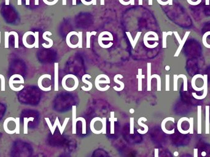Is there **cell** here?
Instances as JSON below:
<instances>
[{
    "mask_svg": "<svg viewBox=\"0 0 210 157\" xmlns=\"http://www.w3.org/2000/svg\"><path fill=\"white\" fill-rule=\"evenodd\" d=\"M177 128L180 133L186 134L190 132V120L189 118L182 117L178 120Z\"/></svg>",
    "mask_w": 210,
    "mask_h": 157,
    "instance_id": "obj_1",
    "label": "cell"
},
{
    "mask_svg": "<svg viewBox=\"0 0 210 157\" xmlns=\"http://www.w3.org/2000/svg\"><path fill=\"white\" fill-rule=\"evenodd\" d=\"M190 33H191L190 32H187L185 33V34H184V36L183 37L182 39H181V38L180 36V35H179V34H178V33L177 32H173V34H175V36L176 37V39L178 40L179 44H180L179 47L177 49L175 55H174V56H175V57H177L179 56V55H180V52L181 51V50H182V47L184 46V44H185L186 40H187V38L189 36V35Z\"/></svg>",
    "mask_w": 210,
    "mask_h": 157,
    "instance_id": "obj_2",
    "label": "cell"
},
{
    "mask_svg": "<svg viewBox=\"0 0 210 157\" xmlns=\"http://www.w3.org/2000/svg\"><path fill=\"white\" fill-rule=\"evenodd\" d=\"M151 63H147V90L151 91V80L152 78H157L158 77V74H155L151 75Z\"/></svg>",
    "mask_w": 210,
    "mask_h": 157,
    "instance_id": "obj_3",
    "label": "cell"
},
{
    "mask_svg": "<svg viewBox=\"0 0 210 157\" xmlns=\"http://www.w3.org/2000/svg\"><path fill=\"white\" fill-rule=\"evenodd\" d=\"M105 32H103L98 36V42L100 47H101L102 45H103V42L104 40H105V41H110V40L112 41V40H113V36H112V34L110 32H108V33L106 35V37H105Z\"/></svg>",
    "mask_w": 210,
    "mask_h": 157,
    "instance_id": "obj_4",
    "label": "cell"
},
{
    "mask_svg": "<svg viewBox=\"0 0 210 157\" xmlns=\"http://www.w3.org/2000/svg\"><path fill=\"white\" fill-rule=\"evenodd\" d=\"M203 76H204V79H205V85H204V87L203 89V94L201 96H198L196 93H192L193 97L194 98H196V99H203L204 98H205L208 94V75L204 74Z\"/></svg>",
    "mask_w": 210,
    "mask_h": 157,
    "instance_id": "obj_5",
    "label": "cell"
},
{
    "mask_svg": "<svg viewBox=\"0 0 210 157\" xmlns=\"http://www.w3.org/2000/svg\"><path fill=\"white\" fill-rule=\"evenodd\" d=\"M45 78H48L49 80H51V75L49 74H43L41 76L39 79H38V87L39 88L43 90V91H45V92H48V91H50L51 90V86H49V87L46 88V87H44L43 86V84H42V82H43V80Z\"/></svg>",
    "mask_w": 210,
    "mask_h": 157,
    "instance_id": "obj_6",
    "label": "cell"
},
{
    "mask_svg": "<svg viewBox=\"0 0 210 157\" xmlns=\"http://www.w3.org/2000/svg\"><path fill=\"white\" fill-rule=\"evenodd\" d=\"M197 133L202 134V106H197Z\"/></svg>",
    "mask_w": 210,
    "mask_h": 157,
    "instance_id": "obj_7",
    "label": "cell"
},
{
    "mask_svg": "<svg viewBox=\"0 0 210 157\" xmlns=\"http://www.w3.org/2000/svg\"><path fill=\"white\" fill-rule=\"evenodd\" d=\"M96 121H100L101 123H103V119L100 118V117H95L92 120V121H90V128L92 132L96 134H99L100 133H103V129L102 128L100 131H97L94 128V123L96 122Z\"/></svg>",
    "mask_w": 210,
    "mask_h": 157,
    "instance_id": "obj_8",
    "label": "cell"
},
{
    "mask_svg": "<svg viewBox=\"0 0 210 157\" xmlns=\"http://www.w3.org/2000/svg\"><path fill=\"white\" fill-rule=\"evenodd\" d=\"M52 34V33L50 32H44L43 33V39L44 40H47V41H48V43H49V44H46L45 43H43L42 44V45L44 48L49 49V48H50V47H52V45L54 44V42H53L52 39H51L47 37V35H49V36H51Z\"/></svg>",
    "mask_w": 210,
    "mask_h": 157,
    "instance_id": "obj_9",
    "label": "cell"
},
{
    "mask_svg": "<svg viewBox=\"0 0 210 157\" xmlns=\"http://www.w3.org/2000/svg\"><path fill=\"white\" fill-rule=\"evenodd\" d=\"M10 121H14V123H15V121H16V119H15L13 117H8L6 120H5L4 121V123H3V128H4V131H6V133H7L8 134H9L16 133V131H15V129L14 130H12V131H11V130H9L8 129V122H9Z\"/></svg>",
    "mask_w": 210,
    "mask_h": 157,
    "instance_id": "obj_10",
    "label": "cell"
},
{
    "mask_svg": "<svg viewBox=\"0 0 210 157\" xmlns=\"http://www.w3.org/2000/svg\"><path fill=\"white\" fill-rule=\"evenodd\" d=\"M118 78L123 79V76H122V75L121 74H116L115 75V76H114V82L116 83H117V84H119L120 87L119 88H118L117 87H116V86H115V87H113V88L116 91H122V90H124V88L125 87V84H124V82H121V81H119L118 80Z\"/></svg>",
    "mask_w": 210,
    "mask_h": 157,
    "instance_id": "obj_11",
    "label": "cell"
},
{
    "mask_svg": "<svg viewBox=\"0 0 210 157\" xmlns=\"http://www.w3.org/2000/svg\"><path fill=\"white\" fill-rule=\"evenodd\" d=\"M29 35H32V36H34V33H33L32 32H27L23 34V38H22V42H23V44L24 45L25 47H26L27 48H28V49H32V48L34 47L35 45H34V44H29L27 42V38L29 36Z\"/></svg>",
    "mask_w": 210,
    "mask_h": 157,
    "instance_id": "obj_12",
    "label": "cell"
},
{
    "mask_svg": "<svg viewBox=\"0 0 210 157\" xmlns=\"http://www.w3.org/2000/svg\"><path fill=\"white\" fill-rule=\"evenodd\" d=\"M205 133H209V106H205Z\"/></svg>",
    "mask_w": 210,
    "mask_h": 157,
    "instance_id": "obj_13",
    "label": "cell"
},
{
    "mask_svg": "<svg viewBox=\"0 0 210 157\" xmlns=\"http://www.w3.org/2000/svg\"><path fill=\"white\" fill-rule=\"evenodd\" d=\"M54 73H55V85L54 90L57 92L59 90V63L54 64Z\"/></svg>",
    "mask_w": 210,
    "mask_h": 157,
    "instance_id": "obj_14",
    "label": "cell"
},
{
    "mask_svg": "<svg viewBox=\"0 0 210 157\" xmlns=\"http://www.w3.org/2000/svg\"><path fill=\"white\" fill-rule=\"evenodd\" d=\"M147 120V119L145 118V117H141V118H140L139 119H138V124L140 126H143V127L145 128V130L144 131H142L141 130H137L138 132L140 134H146V133H147L148 130H149V128H148L147 125H145V124L142 123V121H146Z\"/></svg>",
    "mask_w": 210,
    "mask_h": 157,
    "instance_id": "obj_15",
    "label": "cell"
},
{
    "mask_svg": "<svg viewBox=\"0 0 210 157\" xmlns=\"http://www.w3.org/2000/svg\"><path fill=\"white\" fill-rule=\"evenodd\" d=\"M109 120L110 121V129H111V131L110 133L111 134H114L115 131H114V122L115 121H117V119L115 118V115H114V112H111L110 113V117L109 119Z\"/></svg>",
    "mask_w": 210,
    "mask_h": 157,
    "instance_id": "obj_16",
    "label": "cell"
},
{
    "mask_svg": "<svg viewBox=\"0 0 210 157\" xmlns=\"http://www.w3.org/2000/svg\"><path fill=\"white\" fill-rule=\"evenodd\" d=\"M88 74H85L83 75V77H82V81H83V82L88 85V87H87V88L85 87H84V86L81 87V89L84 91H85V92H88V91L91 90L92 88V87H93V85H92V82H89V81H88L87 80H86V78H87V77Z\"/></svg>",
    "mask_w": 210,
    "mask_h": 157,
    "instance_id": "obj_17",
    "label": "cell"
},
{
    "mask_svg": "<svg viewBox=\"0 0 210 157\" xmlns=\"http://www.w3.org/2000/svg\"><path fill=\"white\" fill-rule=\"evenodd\" d=\"M72 112H73V128H72V133L73 134H76V106H72Z\"/></svg>",
    "mask_w": 210,
    "mask_h": 157,
    "instance_id": "obj_18",
    "label": "cell"
},
{
    "mask_svg": "<svg viewBox=\"0 0 210 157\" xmlns=\"http://www.w3.org/2000/svg\"><path fill=\"white\" fill-rule=\"evenodd\" d=\"M138 74L136 75V78L138 80V91L141 92L142 91V79L145 77V75L142 74V69H138Z\"/></svg>",
    "mask_w": 210,
    "mask_h": 157,
    "instance_id": "obj_19",
    "label": "cell"
},
{
    "mask_svg": "<svg viewBox=\"0 0 210 157\" xmlns=\"http://www.w3.org/2000/svg\"><path fill=\"white\" fill-rule=\"evenodd\" d=\"M69 120H70V118H66V119H65V121H64V122H63V125H62V126H61V125H60V121H59V118H58V117H56L55 121H56V122H57V126L59 127V131H60V132L61 134H63V131H64V130H65V128H66V126L67 125V123H68V122Z\"/></svg>",
    "mask_w": 210,
    "mask_h": 157,
    "instance_id": "obj_20",
    "label": "cell"
},
{
    "mask_svg": "<svg viewBox=\"0 0 210 157\" xmlns=\"http://www.w3.org/2000/svg\"><path fill=\"white\" fill-rule=\"evenodd\" d=\"M34 120L33 117H24L23 118V133L27 134L28 133V123L29 121H33Z\"/></svg>",
    "mask_w": 210,
    "mask_h": 157,
    "instance_id": "obj_21",
    "label": "cell"
},
{
    "mask_svg": "<svg viewBox=\"0 0 210 157\" xmlns=\"http://www.w3.org/2000/svg\"><path fill=\"white\" fill-rule=\"evenodd\" d=\"M96 34V32H87L86 33V47L89 49L90 48V38L92 35H95Z\"/></svg>",
    "mask_w": 210,
    "mask_h": 157,
    "instance_id": "obj_22",
    "label": "cell"
},
{
    "mask_svg": "<svg viewBox=\"0 0 210 157\" xmlns=\"http://www.w3.org/2000/svg\"><path fill=\"white\" fill-rule=\"evenodd\" d=\"M162 39H163V48H167V38L169 35H172L173 34V32H163L162 33Z\"/></svg>",
    "mask_w": 210,
    "mask_h": 157,
    "instance_id": "obj_23",
    "label": "cell"
},
{
    "mask_svg": "<svg viewBox=\"0 0 210 157\" xmlns=\"http://www.w3.org/2000/svg\"><path fill=\"white\" fill-rule=\"evenodd\" d=\"M152 41V40H156V41H157V40H158V35H157V36H155L154 37H149V34H148V32H147L145 34V36H144V38H143V42L145 43V42H148V41Z\"/></svg>",
    "mask_w": 210,
    "mask_h": 157,
    "instance_id": "obj_24",
    "label": "cell"
},
{
    "mask_svg": "<svg viewBox=\"0 0 210 157\" xmlns=\"http://www.w3.org/2000/svg\"><path fill=\"white\" fill-rule=\"evenodd\" d=\"M9 35H14V47L19 48V34L15 32H9Z\"/></svg>",
    "mask_w": 210,
    "mask_h": 157,
    "instance_id": "obj_25",
    "label": "cell"
},
{
    "mask_svg": "<svg viewBox=\"0 0 210 157\" xmlns=\"http://www.w3.org/2000/svg\"><path fill=\"white\" fill-rule=\"evenodd\" d=\"M178 76L180 78H181L183 79L184 81V91L186 92V91H187V78L186 77V75L185 74H181L180 75H178Z\"/></svg>",
    "mask_w": 210,
    "mask_h": 157,
    "instance_id": "obj_26",
    "label": "cell"
},
{
    "mask_svg": "<svg viewBox=\"0 0 210 157\" xmlns=\"http://www.w3.org/2000/svg\"><path fill=\"white\" fill-rule=\"evenodd\" d=\"M78 121H81L82 123H83V134H85L87 133V131H86V128H87V126H86V121H85V119L83 117H78L76 119V122H78Z\"/></svg>",
    "mask_w": 210,
    "mask_h": 157,
    "instance_id": "obj_27",
    "label": "cell"
},
{
    "mask_svg": "<svg viewBox=\"0 0 210 157\" xmlns=\"http://www.w3.org/2000/svg\"><path fill=\"white\" fill-rule=\"evenodd\" d=\"M178 76L177 74H174L173 75V90L175 92L178 91Z\"/></svg>",
    "mask_w": 210,
    "mask_h": 157,
    "instance_id": "obj_28",
    "label": "cell"
},
{
    "mask_svg": "<svg viewBox=\"0 0 210 157\" xmlns=\"http://www.w3.org/2000/svg\"><path fill=\"white\" fill-rule=\"evenodd\" d=\"M9 32H4V48H9Z\"/></svg>",
    "mask_w": 210,
    "mask_h": 157,
    "instance_id": "obj_29",
    "label": "cell"
},
{
    "mask_svg": "<svg viewBox=\"0 0 210 157\" xmlns=\"http://www.w3.org/2000/svg\"><path fill=\"white\" fill-rule=\"evenodd\" d=\"M33 36L34 38V44L35 45L34 47L39 48V32H36Z\"/></svg>",
    "mask_w": 210,
    "mask_h": 157,
    "instance_id": "obj_30",
    "label": "cell"
},
{
    "mask_svg": "<svg viewBox=\"0 0 210 157\" xmlns=\"http://www.w3.org/2000/svg\"><path fill=\"white\" fill-rule=\"evenodd\" d=\"M126 34H127V36H128V38H129V40H130V44H131V45H132V48L133 49H135V46H136V43H135V41H134V39H133V38H132V34H130V32H126Z\"/></svg>",
    "mask_w": 210,
    "mask_h": 157,
    "instance_id": "obj_31",
    "label": "cell"
},
{
    "mask_svg": "<svg viewBox=\"0 0 210 157\" xmlns=\"http://www.w3.org/2000/svg\"><path fill=\"white\" fill-rule=\"evenodd\" d=\"M134 121L135 119L134 117L130 119V133L132 134L134 133Z\"/></svg>",
    "mask_w": 210,
    "mask_h": 157,
    "instance_id": "obj_32",
    "label": "cell"
},
{
    "mask_svg": "<svg viewBox=\"0 0 210 157\" xmlns=\"http://www.w3.org/2000/svg\"><path fill=\"white\" fill-rule=\"evenodd\" d=\"M170 75L169 74H167L166 75V79H165V80H166V84H165V90L167 91V92H168V91H170Z\"/></svg>",
    "mask_w": 210,
    "mask_h": 157,
    "instance_id": "obj_33",
    "label": "cell"
},
{
    "mask_svg": "<svg viewBox=\"0 0 210 157\" xmlns=\"http://www.w3.org/2000/svg\"><path fill=\"white\" fill-rule=\"evenodd\" d=\"M16 121H15V131H16V134H20V118L17 117Z\"/></svg>",
    "mask_w": 210,
    "mask_h": 157,
    "instance_id": "obj_34",
    "label": "cell"
},
{
    "mask_svg": "<svg viewBox=\"0 0 210 157\" xmlns=\"http://www.w3.org/2000/svg\"><path fill=\"white\" fill-rule=\"evenodd\" d=\"M0 79L1 80V91L4 92V91L6 90V88H5V78L4 76L2 74H0Z\"/></svg>",
    "mask_w": 210,
    "mask_h": 157,
    "instance_id": "obj_35",
    "label": "cell"
},
{
    "mask_svg": "<svg viewBox=\"0 0 210 157\" xmlns=\"http://www.w3.org/2000/svg\"><path fill=\"white\" fill-rule=\"evenodd\" d=\"M79 48H83V32H79Z\"/></svg>",
    "mask_w": 210,
    "mask_h": 157,
    "instance_id": "obj_36",
    "label": "cell"
},
{
    "mask_svg": "<svg viewBox=\"0 0 210 157\" xmlns=\"http://www.w3.org/2000/svg\"><path fill=\"white\" fill-rule=\"evenodd\" d=\"M189 120H190V132L189 133L192 134H193V117H190L189 118Z\"/></svg>",
    "mask_w": 210,
    "mask_h": 157,
    "instance_id": "obj_37",
    "label": "cell"
},
{
    "mask_svg": "<svg viewBox=\"0 0 210 157\" xmlns=\"http://www.w3.org/2000/svg\"><path fill=\"white\" fill-rule=\"evenodd\" d=\"M103 123H102V125H103L102 129H103V134H106V118L103 117Z\"/></svg>",
    "mask_w": 210,
    "mask_h": 157,
    "instance_id": "obj_38",
    "label": "cell"
},
{
    "mask_svg": "<svg viewBox=\"0 0 210 157\" xmlns=\"http://www.w3.org/2000/svg\"><path fill=\"white\" fill-rule=\"evenodd\" d=\"M119 1L120 3H121L122 5H124V6H128V5L130 4V3H131L130 2L126 3V2H125V1H124V0H119Z\"/></svg>",
    "mask_w": 210,
    "mask_h": 157,
    "instance_id": "obj_39",
    "label": "cell"
},
{
    "mask_svg": "<svg viewBox=\"0 0 210 157\" xmlns=\"http://www.w3.org/2000/svg\"><path fill=\"white\" fill-rule=\"evenodd\" d=\"M193 157H198V149H193Z\"/></svg>",
    "mask_w": 210,
    "mask_h": 157,
    "instance_id": "obj_40",
    "label": "cell"
},
{
    "mask_svg": "<svg viewBox=\"0 0 210 157\" xmlns=\"http://www.w3.org/2000/svg\"><path fill=\"white\" fill-rule=\"evenodd\" d=\"M154 157H158V149H155L154 150Z\"/></svg>",
    "mask_w": 210,
    "mask_h": 157,
    "instance_id": "obj_41",
    "label": "cell"
},
{
    "mask_svg": "<svg viewBox=\"0 0 210 157\" xmlns=\"http://www.w3.org/2000/svg\"><path fill=\"white\" fill-rule=\"evenodd\" d=\"M135 112V110L134 109H130V113H131V114H134Z\"/></svg>",
    "mask_w": 210,
    "mask_h": 157,
    "instance_id": "obj_42",
    "label": "cell"
},
{
    "mask_svg": "<svg viewBox=\"0 0 210 157\" xmlns=\"http://www.w3.org/2000/svg\"><path fill=\"white\" fill-rule=\"evenodd\" d=\"M17 4L19 5V6H20V5H22V0H18Z\"/></svg>",
    "mask_w": 210,
    "mask_h": 157,
    "instance_id": "obj_43",
    "label": "cell"
},
{
    "mask_svg": "<svg viewBox=\"0 0 210 157\" xmlns=\"http://www.w3.org/2000/svg\"><path fill=\"white\" fill-rule=\"evenodd\" d=\"M100 5H105V0H100Z\"/></svg>",
    "mask_w": 210,
    "mask_h": 157,
    "instance_id": "obj_44",
    "label": "cell"
},
{
    "mask_svg": "<svg viewBox=\"0 0 210 157\" xmlns=\"http://www.w3.org/2000/svg\"><path fill=\"white\" fill-rule=\"evenodd\" d=\"M34 4L39 5V0H34Z\"/></svg>",
    "mask_w": 210,
    "mask_h": 157,
    "instance_id": "obj_45",
    "label": "cell"
},
{
    "mask_svg": "<svg viewBox=\"0 0 210 157\" xmlns=\"http://www.w3.org/2000/svg\"><path fill=\"white\" fill-rule=\"evenodd\" d=\"M5 4L6 5H9V0H5Z\"/></svg>",
    "mask_w": 210,
    "mask_h": 157,
    "instance_id": "obj_46",
    "label": "cell"
},
{
    "mask_svg": "<svg viewBox=\"0 0 210 157\" xmlns=\"http://www.w3.org/2000/svg\"><path fill=\"white\" fill-rule=\"evenodd\" d=\"M205 4L206 5H209V0H205Z\"/></svg>",
    "mask_w": 210,
    "mask_h": 157,
    "instance_id": "obj_47",
    "label": "cell"
},
{
    "mask_svg": "<svg viewBox=\"0 0 210 157\" xmlns=\"http://www.w3.org/2000/svg\"><path fill=\"white\" fill-rule=\"evenodd\" d=\"M130 2H131V5H134L135 4V0H130Z\"/></svg>",
    "mask_w": 210,
    "mask_h": 157,
    "instance_id": "obj_48",
    "label": "cell"
},
{
    "mask_svg": "<svg viewBox=\"0 0 210 157\" xmlns=\"http://www.w3.org/2000/svg\"><path fill=\"white\" fill-rule=\"evenodd\" d=\"M138 3H139V5H143V0H138Z\"/></svg>",
    "mask_w": 210,
    "mask_h": 157,
    "instance_id": "obj_49",
    "label": "cell"
},
{
    "mask_svg": "<svg viewBox=\"0 0 210 157\" xmlns=\"http://www.w3.org/2000/svg\"><path fill=\"white\" fill-rule=\"evenodd\" d=\"M169 1V5H173V0H168Z\"/></svg>",
    "mask_w": 210,
    "mask_h": 157,
    "instance_id": "obj_50",
    "label": "cell"
},
{
    "mask_svg": "<svg viewBox=\"0 0 210 157\" xmlns=\"http://www.w3.org/2000/svg\"><path fill=\"white\" fill-rule=\"evenodd\" d=\"M170 67H169V66H167V67H165V69L167 71H169V70H170Z\"/></svg>",
    "mask_w": 210,
    "mask_h": 157,
    "instance_id": "obj_51",
    "label": "cell"
},
{
    "mask_svg": "<svg viewBox=\"0 0 210 157\" xmlns=\"http://www.w3.org/2000/svg\"><path fill=\"white\" fill-rule=\"evenodd\" d=\"M73 5H74V6L76 5V0H73Z\"/></svg>",
    "mask_w": 210,
    "mask_h": 157,
    "instance_id": "obj_52",
    "label": "cell"
},
{
    "mask_svg": "<svg viewBox=\"0 0 210 157\" xmlns=\"http://www.w3.org/2000/svg\"><path fill=\"white\" fill-rule=\"evenodd\" d=\"M26 5H27V6L30 5V0H26Z\"/></svg>",
    "mask_w": 210,
    "mask_h": 157,
    "instance_id": "obj_53",
    "label": "cell"
},
{
    "mask_svg": "<svg viewBox=\"0 0 210 157\" xmlns=\"http://www.w3.org/2000/svg\"><path fill=\"white\" fill-rule=\"evenodd\" d=\"M63 5H66V0H63Z\"/></svg>",
    "mask_w": 210,
    "mask_h": 157,
    "instance_id": "obj_54",
    "label": "cell"
},
{
    "mask_svg": "<svg viewBox=\"0 0 210 157\" xmlns=\"http://www.w3.org/2000/svg\"><path fill=\"white\" fill-rule=\"evenodd\" d=\"M93 5H96V0H93Z\"/></svg>",
    "mask_w": 210,
    "mask_h": 157,
    "instance_id": "obj_55",
    "label": "cell"
},
{
    "mask_svg": "<svg viewBox=\"0 0 210 157\" xmlns=\"http://www.w3.org/2000/svg\"><path fill=\"white\" fill-rule=\"evenodd\" d=\"M149 5H152V0H149Z\"/></svg>",
    "mask_w": 210,
    "mask_h": 157,
    "instance_id": "obj_56",
    "label": "cell"
},
{
    "mask_svg": "<svg viewBox=\"0 0 210 157\" xmlns=\"http://www.w3.org/2000/svg\"><path fill=\"white\" fill-rule=\"evenodd\" d=\"M178 155H179V154H178V152H175L174 153V155H175V156H178Z\"/></svg>",
    "mask_w": 210,
    "mask_h": 157,
    "instance_id": "obj_57",
    "label": "cell"
},
{
    "mask_svg": "<svg viewBox=\"0 0 210 157\" xmlns=\"http://www.w3.org/2000/svg\"><path fill=\"white\" fill-rule=\"evenodd\" d=\"M202 156H205V155H207V154H206V152H203L202 154Z\"/></svg>",
    "mask_w": 210,
    "mask_h": 157,
    "instance_id": "obj_58",
    "label": "cell"
},
{
    "mask_svg": "<svg viewBox=\"0 0 210 157\" xmlns=\"http://www.w3.org/2000/svg\"><path fill=\"white\" fill-rule=\"evenodd\" d=\"M0 44H1V32H0Z\"/></svg>",
    "mask_w": 210,
    "mask_h": 157,
    "instance_id": "obj_59",
    "label": "cell"
},
{
    "mask_svg": "<svg viewBox=\"0 0 210 157\" xmlns=\"http://www.w3.org/2000/svg\"><path fill=\"white\" fill-rule=\"evenodd\" d=\"M189 1H190V0H187V2H189Z\"/></svg>",
    "mask_w": 210,
    "mask_h": 157,
    "instance_id": "obj_60",
    "label": "cell"
},
{
    "mask_svg": "<svg viewBox=\"0 0 210 157\" xmlns=\"http://www.w3.org/2000/svg\"><path fill=\"white\" fill-rule=\"evenodd\" d=\"M0 126H1V124H0Z\"/></svg>",
    "mask_w": 210,
    "mask_h": 157,
    "instance_id": "obj_61",
    "label": "cell"
},
{
    "mask_svg": "<svg viewBox=\"0 0 210 157\" xmlns=\"http://www.w3.org/2000/svg\"><path fill=\"white\" fill-rule=\"evenodd\" d=\"M209 157H210V156H209Z\"/></svg>",
    "mask_w": 210,
    "mask_h": 157,
    "instance_id": "obj_62",
    "label": "cell"
}]
</instances>
